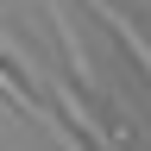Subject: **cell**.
<instances>
[{
    "mask_svg": "<svg viewBox=\"0 0 151 151\" xmlns=\"http://www.w3.org/2000/svg\"><path fill=\"white\" fill-rule=\"evenodd\" d=\"M44 13H50V25H57V44H63L69 69H76V82H82V94H88V88H101V76H94V57H88V44H82V32H76L69 6H63V0H44Z\"/></svg>",
    "mask_w": 151,
    "mask_h": 151,
    "instance_id": "cell-1",
    "label": "cell"
},
{
    "mask_svg": "<svg viewBox=\"0 0 151 151\" xmlns=\"http://www.w3.org/2000/svg\"><path fill=\"white\" fill-rule=\"evenodd\" d=\"M82 6H94V13H101V19H107V32H113V38H120V44L132 50V63H145V76H151V38L132 25V19L113 6V0H82Z\"/></svg>",
    "mask_w": 151,
    "mask_h": 151,
    "instance_id": "cell-2",
    "label": "cell"
},
{
    "mask_svg": "<svg viewBox=\"0 0 151 151\" xmlns=\"http://www.w3.org/2000/svg\"><path fill=\"white\" fill-rule=\"evenodd\" d=\"M0 57H6V69H13V76H19V82H25V88H32V76H38V57H32L25 44H19V38H13V32H0Z\"/></svg>",
    "mask_w": 151,
    "mask_h": 151,
    "instance_id": "cell-3",
    "label": "cell"
},
{
    "mask_svg": "<svg viewBox=\"0 0 151 151\" xmlns=\"http://www.w3.org/2000/svg\"><path fill=\"white\" fill-rule=\"evenodd\" d=\"M25 120H32V126H44V132H50V139H57V151H88V145H82V139H76V132H69L63 120H57V107H32V113H25Z\"/></svg>",
    "mask_w": 151,
    "mask_h": 151,
    "instance_id": "cell-4",
    "label": "cell"
},
{
    "mask_svg": "<svg viewBox=\"0 0 151 151\" xmlns=\"http://www.w3.org/2000/svg\"><path fill=\"white\" fill-rule=\"evenodd\" d=\"M0 101H6V107H19V113H32V107H38V101H32V88L19 82L6 63H0Z\"/></svg>",
    "mask_w": 151,
    "mask_h": 151,
    "instance_id": "cell-5",
    "label": "cell"
}]
</instances>
